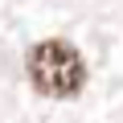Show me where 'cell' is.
Returning a JSON list of instances; mask_svg holds the SVG:
<instances>
[{"mask_svg":"<svg viewBox=\"0 0 123 123\" xmlns=\"http://www.w3.org/2000/svg\"><path fill=\"white\" fill-rule=\"evenodd\" d=\"M25 74H29V86L37 94H45V98H74L86 86V62L70 41L45 37V41L29 45Z\"/></svg>","mask_w":123,"mask_h":123,"instance_id":"cell-1","label":"cell"}]
</instances>
